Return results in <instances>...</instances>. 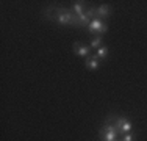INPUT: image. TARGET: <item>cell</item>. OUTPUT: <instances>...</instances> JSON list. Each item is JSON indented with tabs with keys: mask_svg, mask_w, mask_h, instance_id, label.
<instances>
[{
	"mask_svg": "<svg viewBox=\"0 0 147 141\" xmlns=\"http://www.w3.org/2000/svg\"><path fill=\"white\" fill-rule=\"evenodd\" d=\"M52 19L57 20V22H59V24H64V25H71V24L72 25H77V16L72 11L66 9V8L57 9V14H55Z\"/></svg>",
	"mask_w": 147,
	"mask_h": 141,
	"instance_id": "obj_1",
	"label": "cell"
},
{
	"mask_svg": "<svg viewBox=\"0 0 147 141\" xmlns=\"http://www.w3.org/2000/svg\"><path fill=\"white\" fill-rule=\"evenodd\" d=\"M111 121H113V118H108L107 121H105L103 127L100 129V138H102V141H114L116 136L119 135V132L114 129V125L111 124Z\"/></svg>",
	"mask_w": 147,
	"mask_h": 141,
	"instance_id": "obj_2",
	"label": "cell"
},
{
	"mask_svg": "<svg viewBox=\"0 0 147 141\" xmlns=\"http://www.w3.org/2000/svg\"><path fill=\"white\" fill-rule=\"evenodd\" d=\"M107 30H108V25L103 22V20H100V19L91 20V24H89V33L100 36V35L107 33Z\"/></svg>",
	"mask_w": 147,
	"mask_h": 141,
	"instance_id": "obj_3",
	"label": "cell"
},
{
	"mask_svg": "<svg viewBox=\"0 0 147 141\" xmlns=\"http://www.w3.org/2000/svg\"><path fill=\"white\" fill-rule=\"evenodd\" d=\"M74 52H75L78 56H83V58H85V56H88V54H89V47L82 45V44H78V42H77V44L74 45Z\"/></svg>",
	"mask_w": 147,
	"mask_h": 141,
	"instance_id": "obj_4",
	"label": "cell"
},
{
	"mask_svg": "<svg viewBox=\"0 0 147 141\" xmlns=\"http://www.w3.org/2000/svg\"><path fill=\"white\" fill-rule=\"evenodd\" d=\"M86 66H88V69L89 70H97L99 69V58H97L96 55L94 56H91V58H88V61H86Z\"/></svg>",
	"mask_w": 147,
	"mask_h": 141,
	"instance_id": "obj_5",
	"label": "cell"
},
{
	"mask_svg": "<svg viewBox=\"0 0 147 141\" xmlns=\"http://www.w3.org/2000/svg\"><path fill=\"white\" fill-rule=\"evenodd\" d=\"M72 13L75 14V16L83 14V13H85V3H83V2H75L72 5Z\"/></svg>",
	"mask_w": 147,
	"mask_h": 141,
	"instance_id": "obj_6",
	"label": "cell"
},
{
	"mask_svg": "<svg viewBox=\"0 0 147 141\" xmlns=\"http://www.w3.org/2000/svg\"><path fill=\"white\" fill-rule=\"evenodd\" d=\"M88 24H91V22H89V16L86 13L77 16V27H85V25H88Z\"/></svg>",
	"mask_w": 147,
	"mask_h": 141,
	"instance_id": "obj_7",
	"label": "cell"
},
{
	"mask_svg": "<svg viewBox=\"0 0 147 141\" xmlns=\"http://www.w3.org/2000/svg\"><path fill=\"white\" fill-rule=\"evenodd\" d=\"M110 13H111V8L108 5H102L97 8V16H100V17H108Z\"/></svg>",
	"mask_w": 147,
	"mask_h": 141,
	"instance_id": "obj_8",
	"label": "cell"
},
{
	"mask_svg": "<svg viewBox=\"0 0 147 141\" xmlns=\"http://www.w3.org/2000/svg\"><path fill=\"white\" fill-rule=\"evenodd\" d=\"M107 55H108V47H100V49H97L96 56H97L99 60H105V58H107Z\"/></svg>",
	"mask_w": 147,
	"mask_h": 141,
	"instance_id": "obj_9",
	"label": "cell"
},
{
	"mask_svg": "<svg viewBox=\"0 0 147 141\" xmlns=\"http://www.w3.org/2000/svg\"><path fill=\"white\" fill-rule=\"evenodd\" d=\"M100 44H102V36H96L92 41H91V47L92 49H100Z\"/></svg>",
	"mask_w": 147,
	"mask_h": 141,
	"instance_id": "obj_10",
	"label": "cell"
},
{
	"mask_svg": "<svg viewBox=\"0 0 147 141\" xmlns=\"http://www.w3.org/2000/svg\"><path fill=\"white\" fill-rule=\"evenodd\" d=\"M130 130H131V122H128L125 119L124 124H122V133H130Z\"/></svg>",
	"mask_w": 147,
	"mask_h": 141,
	"instance_id": "obj_11",
	"label": "cell"
},
{
	"mask_svg": "<svg viewBox=\"0 0 147 141\" xmlns=\"http://www.w3.org/2000/svg\"><path fill=\"white\" fill-rule=\"evenodd\" d=\"M122 141H135V135H133V133H125Z\"/></svg>",
	"mask_w": 147,
	"mask_h": 141,
	"instance_id": "obj_12",
	"label": "cell"
},
{
	"mask_svg": "<svg viewBox=\"0 0 147 141\" xmlns=\"http://www.w3.org/2000/svg\"><path fill=\"white\" fill-rule=\"evenodd\" d=\"M114 141H116V140H114Z\"/></svg>",
	"mask_w": 147,
	"mask_h": 141,
	"instance_id": "obj_13",
	"label": "cell"
}]
</instances>
